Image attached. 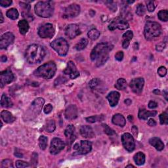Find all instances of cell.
<instances>
[{"label": "cell", "instance_id": "1", "mask_svg": "<svg viewBox=\"0 0 168 168\" xmlns=\"http://www.w3.org/2000/svg\"><path fill=\"white\" fill-rule=\"evenodd\" d=\"M114 46L108 43H101L97 44L91 52V59L95 62L97 66H101L109 58V52L112 51Z\"/></svg>", "mask_w": 168, "mask_h": 168}, {"label": "cell", "instance_id": "2", "mask_svg": "<svg viewBox=\"0 0 168 168\" xmlns=\"http://www.w3.org/2000/svg\"><path fill=\"white\" fill-rule=\"evenodd\" d=\"M45 51L41 45L32 44L28 47L26 50L25 58L30 64H37L44 59Z\"/></svg>", "mask_w": 168, "mask_h": 168}, {"label": "cell", "instance_id": "3", "mask_svg": "<svg viewBox=\"0 0 168 168\" xmlns=\"http://www.w3.org/2000/svg\"><path fill=\"white\" fill-rule=\"evenodd\" d=\"M44 104L45 100L43 98L39 97L36 99L24 112L23 120L24 121H31L35 119L41 112Z\"/></svg>", "mask_w": 168, "mask_h": 168}, {"label": "cell", "instance_id": "4", "mask_svg": "<svg viewBox=\"0 0 168 168\" xmlns=\"http://www.w3.org/2000/svg\"><path fill=\"white\" fill-rule=\"evenodd\" d=\"M57 71V66L55 63L50 61L40 66L34 71V74L37 77L43 78L44 79H51L53 77Z\"/></svg>", "mask_w": 168, "mask_h": 168}, {"label": "cell", "instance_id": "5", "mask_svg": "<svg viewBox=\"0 0 168 168\" xmlns=\"http://www.w3.org/2000/svg\"><path fill=\"white\" fill-rule=\"evenodd\" d=\"M34 10L36 14L40 17H50L54 12V3L51 1L39 2L36 4Z\"/></svg>", "mask_w": 168, "mask_h": 168}, {"label": "cell", "instance_id": "6", "mask_svg": "<svg viewBox=\"0 0 168 168\" xmlns=\"http://www.w3.org/2000/svg\"><path fill=\"white\" fill-rule=\"evenodd\" d=\"M162 33V27L156 22H147L145 26L144 34L147 40H150L158 37Z\"/></svg>", "mask_w": 168, "mask_h": 168}, {"label": "cell", "instance_id": "7", "mask_svg": "<svg viewBox=\"0 0 168 168\" xmlns=\"http://www.w3.org/2000/svg\"><path fill=\"white\" fill-rule=\"evenodd\" d=\"M51 47L61 56L66 55L69 48L66 40L62 38L56 39L51 42Z\"/></svg>", "mask_w": 168, "mask_h": 168}, {"label": "cell", "instance_id": "8", "mask_svg": "<svg viewBox=\"0 0 168 168\" xmlns=\"http://www.w3.org/2000/svg\"><path fill=\"white\" fill-rule=\"evenodd\" d=\"M129 27V24L127 20L122 17H116L109 24L108 29L111 31H113L117 28L122 30H125L128 29Z\"/></svg>", "mask_w": 168, "mask_h": 168}, {"label": "cell", "instance_id": "9", "mask_svg": "<svg viewBox=\"0 0 168 168\" xmlns=\"http://www.w3.org/2000/svg\"><path fill=\"white\" fill-rule=\"evenodd\" d=\"M55 34V28L52 24L47 23L41 26L38 30V35L41 38H51Z\"/></svg>", "mask_w": 168, "mask_h": 168}, {"label": "cell", "instance_id": "10", "mask_svg": "<svg viewBox=\"0 0 168 168\" xmlns=\"http://www.w3.org/2000/svg\"><path fill=\"white\" fill-rule=\"evenodd\" d=\"M65 147V143L62 140L59 138H54L51 140L50 146V152L51 154H57L62 151Z\"/></svg>", "mask_w": 168, "mask_h": 168}, {"label": "cell", "instance_id": "11", "mask_svg": "<svg viewBox=\"0 0 168 168\" xmlns=\"http://www.w3.org/2000/svg\"><path fill=\"white\" fill-rule=\"evenodd\" d=\"M80 13V5L74 3L70 5L67 7L65 10L64 14H63V17L65 18H73L76 17Z\"/></svg>", "mask_w": 168, "mask_h": 168}, {"label": "cell", "instance_id": "12", "mask_svg": "<svg viewBox=\"0 0 168 168\" xmlns=\"http://www.w3.org/2000/svg\"><path fill=\"white\" fill-rule=\"evenodd\" d=\"M122 141L124 147L128 152H132L135 149V141L131 134L128 133H124L122 136Z\"/></svg>", "mask_w": 168, "mask_h": 168}, {"label": "cell", "instance_id": "13", "mask_svg": "<svg viewBox=\"0 0 168 168\" xmlns=\"http://www.w3.org/2000/svg\"><path fill=\"white\" fill-rule=\"evenodd\" d=\"M74 149L77 150L78 154H86L91 152L92 149V144L88 141H81L80 145L76 144L74 146Z\"/></svg>", "mask_w": 168, "mask_h": 168}, {"label": "cell", "instance_id": "14", "mask_svg": "<svg viewBox=\"0 0 168 168\" xmlns=\"http://www.w3.org/2000/svg\"><path fill=\"white\" fill-rule=\"evenodd\" d=\"M145 81L143 78H135L130 82V87L131 90L136 94H140L144 87Z\"/></svg>", "mask_w": 168, "mask_h": 168}, {"label": "cell", "instance_id": "15", "mask_svg": "<svg viewBox=\"0 0 168 168\" xmlns=\"http://www.w3.org/2000/svg\"><path fill=\"white\" fill-rule=\"evenodd\" d=\"M0 79H1V87H3L6 84L11 83L15 80V76L12 71L9 68H7L0 74Z\"/></svg>", "mask_w": 168, "mask_h": 168}, {"label": "cell", "instance_id": "16", "mask_svg": "<svg viewBox=\"0 0 168 168\" xmlns=\"http://www.w3.org/2000/svg\"><path fill=\"white\" fill-rule=\"evenodd\" d=\"M64 73L69 76L71 79H75L80 76V72H78L75 64L72 61H69L67 63V66L64 70Z\"/></svg>", "mask_w": 168, "mask_h": 168}, {"label": "cell", "instance_id": "17", "mask_svg": "<svg viewBox=\"0 0 168 168\" xmlns=\"http://www.w3.org/2000/svg\"><path fill=\"white\" fill-rule=\"evenodd\" d=\"M15 40V36L11 32H7L4 34L0 40V48L6 49L7 47L10 45Z\"/></svg>", "mask_w": 168, "mask_h": 168}, {"label": "cell", "instance_id": "18", "mask_svg": "<svg viewBox=\"0 0 168 168\" xmlns=\"http://www.w3.org/2000/svg\"><path fill=\"white\" fill-rule=\"evenodd\" d=\"M80 30L79 28V26L75 24H71L68 25L65 30V34L67 37L73 39L76 38V36L80 34Z\"/></svg>", "mask_w": 168, "mask_h": 168}, {"label": "cell", "instance_id": "19", "mask_svg": "<svg viewBox=\"0 0 168 168\" xmlns=\"http://www.w3.org/2000/svg\"><path fill=\"white\" fill-rule=\"evenodd\" d=\"M90 88L93 91L95 92H103L106 89H104V83L98 78H94L89 83Z\"/></svg>", "mask_w": 168, "mask_h": 168}, {"label": "cell", "instance_id": "20", "mask_svg": "<svg viewBox=\"0 0 168 168\" xmlns=\"http://www.w3.org/2000/svg\"><path fill=\"white\" fill-rule=\"evenodd\" d=\"M65 116L68 120H74L78 117V108L76 105L71 104L66 108Z\"/></svg>", "mask_w": 168, "mask_h": 168}, {"label": "cell", "instance_id": "21", "mask_svg": "<svg viewBox=\"0 0 168 168\" xmlns=\"http://www.w3.org/2000/svg\"><path fill=\"white\" fill-rule=\"evenodd\" d=\"M80 134L84 138L91 139L94 136V133L91 127L88 125H82L80 129Z\"/></svg>", "mask_w": 168, "mask_h": 168}, {"label": "cell", "instance_id": "22", "mask_svg": "<svg viewBox=\"0 0 168 168\" xmlns=\"http://www.w3.org/2000/svg\"><path fill=\"white\" fill-rule=\"evenodd\" d=\"M120 97V94L118 91L110 92L107 96V99L110 106L112 107L116 106L118 103Z\"/></svg>", "mask_w": 168, "mask_h": 168}, {"label": "cell", "instance_id": "23", "mask_svg": "<svg viewBox=\"0 0 168 168\" xmlns=\"http://www.w3.org/2000/svg\"><path fill=\"white\" fill-rule=\"evenodd\" d=\"M157 114V112L156 110H152V111H147L145 109H141L139 112V118L141 120H147L149 117H154Z\"/></svg>", "mask_w": 168, "mask_h": 168}, {"label": "cell", "instance_id": "24", "mask_svg": "<svg viewBox=\"0 0 168 168\" xmlns=\"http://www.w3.org/2000/svg\"><path fill=\"white\" fill-rule=\"evenodd\" d=\"M112 123L114 125L120 126V127H124L126 124V121L124 116L120 114H115L112 119Z\"/></svg>", "mask_w": 168, "mask_h": 168}, {"label": "cell", "instance_id": "25", "mask_svg": "<svg viewBox=\"0 0 168 168\" xmlns=\"http://www.w3.org/2000/svg\"><path fill=\"white\" fill-rule=\"evenodd\" d=\"M149 143L153 146L154 148L158 151H161L164 149V144L159 138L153 137L149 140Z\"/></svg>", "mask_w": 168, "mask_h": 168}, {"label": "cell", "instance_id": "26", "mask_svg": "<svg viewBox=\"0 0 168 168\" xmlns=\"http://www.w3.org/2000/svg\"><path fill=\"white\" fill-rule=\"evenodd\" d=\"M133 34L132 31H128L123 35V41H122V47L124 49H127L129 45V42L132 40Z\"/></svg>", "mask_w": 168, "mask_h": 168}, {"label": "cell", "instance_id": "27", "mask_svg": "<svg viewBox=\"0 0 168 168\" xmlns=\"http://www.w3.org/2000/svg\"><path fill=\"white\" fill-rule=\"evenodd\" d=\"M74 133H75V128L74 127V125H68L65 131V135L66 137L68 138V139L70 140V143H72L75 139Z\"/></svg>", "mask_w": 168, "mask_h": 168}, {"label": "cell", "instance_id": "28", "mask_svg": "<svg viewBox=\"0 0 168 168\" xmlns=\"http://www.w3.org/2000/svg\"><path fill=\"white\" fill-rule=\"evenodd\" d=\"M1 117L5 123L11 124L15 120L13 115L7 110H3L1 112Z\"/></svg>", "mask_w": 168, "mask_h": 168}, {"label": "cell", "instance_id": "29", "mask_svg": "<svg viewBox=\"0 0 168 168\" xmlns=\"http://www.w3.org/2000/svg\"><path fill=\"white\" fill-rule=\"evenodd\" d=\"M18 26L19 28V31L21 34L24 35L28 32L29 30V24L26 20H22L19 22Z\"/></svg>", "mask_w": 168, "mask_h": 168}, {"label": "cell", "instance_id": "30", "mask_svg": "<svg viewBox=\"0 0 168 168\" xmlns=\"http://www.w3.org/2000/svg\"><path fill=\"white\" fill-rule=\"evenodd\" d=\"M133 159L136 165L142 166L143 165L145 162V155L144 153H143V152H139L134 156Z\"/></svg>", "mask_w": 168, "mask_h": 168}, {"label": "cell", "instance_id": "31", "mask_svg": "<svg viewBox=\"0 0 168 168\" xmlns=\"http://www.w3.org/2000/svg\"><path fill=\"white\" fill-rule=\"evenodd\" d=\"M1 105L3 107L9 108L13 106V102L5 94H3L1 98Z\"/></svg>", "mask_w": 168, "mask_h": 168}, {"label": "cell", "instance_id": "32", "mask_svg": "<svg viewBox=\"0 0 168 168\" xmlns=\"http://www.w3.org/2000/svg\"><path fill=\"white\" fill-rule=\"evenodd\" d=\"M115 87L118 90H124L127 87V82L124 78H120L115 84Z\"/></svg>", "mask_w": 168, "mask_h": 168}, {"label": "cell", "instance_id": "33", "mask_svg": "<svg viewBox=\"0 0 168 168\" xmlns=\"http://www.w3.org/2000/svg\"><path fill=\"white\" fill-rule=\"evenodd\" d=\"M6 15L8 18H9L10 19L16 20V19H18L19 14V12L17 9H15V8H12V9H10L7 10Z\"/></svg>", "mask_w": 168, "mask_h": 168}, {"label": "cell", "instance_id": "34", "mask_svg": "<svg viewBox=\"0 0 168 168\" xmlns=\"http://www.w3.org/2000/svg\"><path fill=\"white\" fill-rule=\"evenodd\" d=\"M88 44V41L85 38H82L80 41H78V43L75 46V49L77 51H81L83 50V49H85L86 46Z\"/></svg>", "mask_w": 168, "mask_h": 168}, {"label": "cell", "instance_id": "35", "mask_svg": "<svg viewBox=\"0 0 168 168\" xmlns=\"http://www.w3.org/2000/svg\"><path fill=\"white\" fill-rule=\"evenodd\" d=\"M87 36L91 40H96L99 38V37L100 36V32L95 28H93L88 32Z\"/></svg>", "mask_w": 168, "mask_h": 168}, {"label": "cell", "instance_id": "36", "mask_svg": "<svg viewBox=\"0 0 168 168\" xmlns=\"http://www.w3.org/2000/svg\"><path fill=\"white\" fill-rule=\"evenodd\" d=\"M56 128V125L55 122L53 120H50L46 124L45 126V129L49 133H52L55 130Z\"/></svg>", "mask_w": 168, "mask_h": 168}, {"label": "cell", "instance_id": "37", "mask_svg": "<svg viewBox=\"0 0 168 168\" xmlns=\"http://www.w3.org/2000/svg\"><path fill=\"white\" fill-rule=\"evenodd\" d=\"M39 146L41 150H45L47 146V138L45 136L41 135L39 138Z\"/></svg>", "mask_w": 168, "mask_h": 168}, {"label": "cell", "instance_id": "38", "mask_svg": "<svg viewBox=\"0 0 168 168\" xmlns=\"http://www.w3.org/2000/svg\"><path fill=\"white\" fill-rule=\"evenodd\" d=\"M158 18L162 21H164V22H167L168 20V12L167 10H162L159 11L158 14Z\"/></svg>", "mask_w": 168, "mask_h": 168}, {"label": "cell", "instance_id": "39", "mask_svg": "<svg viewBox=\"0 0 168 168\" xmlns=\"http://www.w3.org/2000/svg\"><path fill=\"white\" fill-rule=\"evenodd\" d=\"M146 10L145 7L143 4H139L136 8V13L140 17H142L145 14Z\"/></svg>", "mask_w": 168, "mask_h": 168}, {"label": "cell", "instance_id": "40", "mask_svg": "<svg viewBox=\"0 0 168 168\" xmlns=\"http://www.w3.org/2000/svg\"><path fill=\"white\" fill-rule=\"evenodd\" d=\"M160 121L162 125H167L168 124V115L166 112H163L160 115Z\"/></svg>", "mask_w": 168, "mask_h": 168}, {"label": "cell", "instance_id": "41", "mask_svg": "<svg viewBox=\"0 0 168 168\" xmlns=\"http://www.w3.org/2000/svg\"><path fill=\"white\" fill-rule=\"evenodd\" d=\"M102 125H103V128L104 129V133H106L107 135H110V136H112V135L115 134L114 131L110 128L108 125H107V124H103Z\"/></svg>", "mask_w": 168, "mask_h": 168}, {"label": "cell", "instance_id": "42", "mask_svg": "<svg viewBox=\"0 0 168 168\" xmlns=\"http://www.w3.org/2000/svg\"><path fill=\"white\" fill-rule=\"evenodd\" d=\"M147 4V9L149 12H153L155 8H156V5L154 3V2L153 1H149L146 2Z\"/></svg>", "mask_w": 168, "mask_h": 168}, {"label": "cell", "instance_id": "43", "mask_svg": "<svg viewBox=\"0 0 168 168\" xmlns=\"http://www.w3.org/2000/svg\"><path fill=\"white\" fill-rule=\"evenodd\" d=\"M16 166L18 168H23V167H28L29 164L28 163L22 161V160H17L16 162Z\"/></svg>", "mask_w": 168, "mask_h": 168}, {"label": "cell", "instance_id": "44", "mask_svg": "<svg viewBox=\"0 0 168 168\" xmlns=\"http://www.w3.org/2000/svg\"><path fill=\"white\" fill-rule=\"evenodd\" d=\"M158 74L161 77H164L167 74V69L164 66H160L158 69Z\"/></svg>", "mask_w": 168, "mask_h": 168}, {"label": "cell", "instance_id": "45", "mask_svg": "<svg viewBox=\"0 0 168 168\" xmlns=\"http://www.w3.org/2000/svg\"><path fill=\"white\" fill-rule=\"evenodd\" d=\"M106 4L107 5L108 7L112 10L113 12L116 11V4L114 2H107Z\"/></svg>", "mask_w": 168, "mask_h": 168}, {"label": "cell", "instance_id": "46", "mask_svg": "<svg viewBox=\"0 0 168 168\" xmlns=\"http://www.w3.org/2000/svg\"><path fill=\"white\" fill-rule=\"evenodd\" d=\"M2 167H13L12 162L9 160H4L2 162Z\"/></svg>", "mask_w": 168, "mask_h": 168}, {"label": "cell", "instance_id": "47", "mask_svg": "<svg viewBox=\"0 0 168 168\" xmlns=\"http://www.w3.org/2000/svg\"><path fill=\"white\" fill-rule=\"evenodd\" d=\"M12 1H10V0H1V1H0V5L4 7H9Z\"/></svg>", "mask_w": 168, "mask_h": 168}, {"label": "cell", "instance_id": "48", "mask_svg": "<svg viewBox=\"0 0 168 168\" xmlns=\"http://www.w3.org/2000/svg\"><path fill=\"white\" fill-rule=\"evenodd\" d=\"M116 59L118 61H122L124 59V52L122 51H118L115 55Z\"/></svg>", "mask_w": 168, "mask_h": 168}, {"label": "cell", "instance_id": "49", "mask_svg": "<svg viewBox=\"0 0 168 168\" xmlns=\"http://www.w3.org/2000/svg\"><path fill=\"white\" fill-rule=\"evenodd\" d=\"M86 120L89 123H94L99 120V118L98 116H94L86 118Z\"/></svg>", "mask_w": 168, "mask_h": 168}, {"label": "cell", "instance_id": "50", "mask_svg": "<svg viewBox=\"0 0 168 168\" xmlns=\"http://www.w3.org/2000/svg\"><path fill=\"white\" fill-rule=\"evenodd\" d=\"M52 105L51 104H47L46 106L45 107L44 111L45 114H49L52 111Z\"/></svg>", "mask_w": 168, "mask_h": 168}, {"label": "cell", "instance_id": "51", "mask_svg": "<svg viewBox=\"0 0 168 168\" xmlns=\"http://www.w3.org/2000/svg\"><path fill=\"white\" fill-rule=\"evenodd\" d=\"M165 47H166V44L164 43H161V44L156 45V49L158 51H162L165 49Z\"/></svg>", "mask_w": 168, "mask_h": 168}, {"label": "cell", "instance_id": "52", "mask_svg": "<svg viewBox=\"0 0 168 168\" xmlns=\"http://www.w3.org/2000/svg\"><path fill=\"white\" fill-rule=\"evenodd\" d=\"M158 107V104L154 102V101H150L149 103V108H150V109H153V108H155Z\"/></svg>", "mask_w": 168, "mask_h": 168}, {"label": "cell", "instance_id": "53", "mask_svg": "<svg viewBox=\"0 0 168 168\" xmlns=\"http://www.w3.org/2000/svg\"><path fill=\"white\" fill-rule=\"evenodd\" d=\"M148 125L149 126H151V127H154V126L156 125V121L153 119H150L148 121Z\"/></svg>", "mask_w": 168, "mask_h": 168}, {"label": "cell", "instance_id": "54", "mask_svg": "<svg viewBox=\"0 0 168 168\" xmlns=\"http://www.w3.org/2000/svg\"><path fill=\"white\" fill-rule=\"evenodd\" d=\"M131 131H132V133L135 135V136H136L138 134V129L136 127V126H133L132 129H131Z\"/></svg>", "mask_w": 168, "mask_h": 168}, {"label": "cell", "instance_id": "55", "mask_svg": "<svg viewBox=\"0 0 168 168\" xmlns=\"http://www.w3.org/2000/svg\"><path fill=\"white\" fill-rule=\"evenodd\" d=\"M7 61V58L6 56H5V55L2 56V57H1V61L2 62H6Z\"/></svg>", "mask_w": 168, "mask_h": 168}, {"label": "cell", "instance_id": "56", "mask_svg": "<svg viewBox=\"0 0 168 168\" xmlns=\"http://www.w3.org/2000/svg\"><path fill=\"white\" fill-rule=\"evenodd\" d=\"M127 105H130L131 104V100L129 99H125V102H124Z\"/></svg>", "mask_w": 168, "mask_h": 168}, {"label": "cell", "instance_id": "57", "mask_svg": "<svg viewBox=\"0 0 168 168\" xmlns=\"http://www.w3.org/2000/svg\"><path fill=\"white\" fill-rule=\"evenodd\" d=\"M163 95H164L166 98V99L167 101V91H163Z\"/></svg>", "mask_w": 168, "mask_h": 168}, {"label": "cell", "instance_id": "58", "mask_svg": "<svg viewBox=\"0 0 168 168\" xmlns=\"http://www.w3.org/2000/svg\"><path fill=\"white\" fill-rule=\"evenodd\" d=\"M0 17H1V20H0V23H3V15H2V12H0Z\"/></svg>", "mask_w": 168, "mask_h": 168}, {"label": "cell", "instance_id": "59", "mask_svg": "<svg viewBox=\"0 0 168 168\" xmlns=\"http://www.w3.org/2000/svg\"><path fill=\"white\" fill-rule=\"evenodd\" d=\"M153 93L156 94H160V91L158 90V89H155V90L153 91Z\"/></svg>", "mask_w": 168, "mask_h": 168}, {"label": "cell", "instance_id": "60", "mask_svg": "<svg viewBox=\"0 0 168 168\" xmlns=\"http://www.w3.org/2000/svg\"><path fill=\"white\" fill-rule=\"evenodd\" d=\"M15 156H17V157H23V155L22 154H19L18 153H15Z\"/></svg>", "mask_w": 168, "mask_h": 168}, {"label": "cell", "instance_id": "61", "mask_svg": "<svg viewBox=\"0 0 168 168\" xmlns=\"http://www.w3.org/2000/svg\"><path fill=\"white\" fill-rule=\"evenodd\" d=\"M126 167H134V166L133 165H128L126 166Z\"/></svg>", "mask_w": 168, "mask_h": 168}]
</instances>
